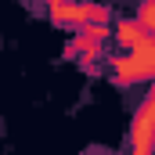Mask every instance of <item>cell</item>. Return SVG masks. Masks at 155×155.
Returning <instances> with one entry per match:
<instances>
[{
    "mask_svg": "<svg viewBox=\"0 0 155 155\" xmlns=\"http://www.w3.org/2000/svg\"><path fill=\"white\" fill-rule=\"evenodd\" d=\"M54 25L65 29H83V25H108L112 11L105 4H87V0H43L40 4Z\"/></svg>",
    "mask_w": 155,
    "mask_h": 155,
    "instance_id": "1",
    "label": "cell"
},
{
    "mask_svg": "<svg viewBox=\"0 0 155 155\" xmlns=\"http://www.w3.org/2000/svg\"><path fill=\"white\" fill-rule=\"evenodd\" d=\"M116 87H134V83H148L155 76V47H141V51H119L108 61Z\"/></svg>",
    "mask_w": 155,
    "mask_h": 155,
    "instance_id": "2",
    "label": "cell"
},
{
    "mask_svg": "<svg viewBox=\"0 0 155 155\" xmlns=\"http://www.w3.org/2000/svg\"><path fill=\"white\" fill-rule=\"evenodd\" d=\"M152 134H155V94H144L137 112L130 119L126 134V152L130 155H152Z\"/></svg>",
    "mask_w": 155,
    "mask_h": 155,
    "instance_id": "3",
    "label": "cell"
},
{
    "mask_svg": "<svg viewBox=\"0 0 155 155\" xmlns=\"http://www.w3.org/2000/svg\"><path fill=\"white\" fill-rule=\"evenodd\" d=\"M112 40L119 51H141V47H155V33H144L134 18H116L112 25Z\"/></svg>",
    "mask_w": 155,
    "mask_h": 155,
    "instance_id": "4",
    "label": "cell"
},
{
    "mask_svg": "<svg viewBox=\"0 0 155 155\" xmlns=\"http://www.w3.org/2000/svg\"><path fill=\"white\" fill-rule=\"evenodd\" d=\"M134 22H137L144 33H155V0H141V7H137Z\"/></svg>",
    "mask_w": 155,
    "mask_h": 155,
    "instance_id": "5",
    "label": "cell"
}]
</instances>
